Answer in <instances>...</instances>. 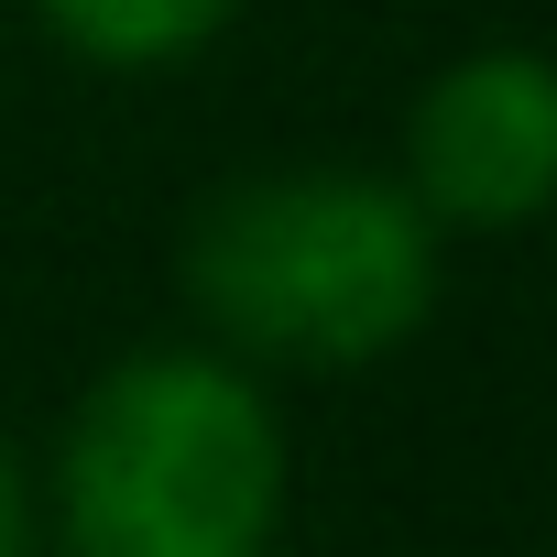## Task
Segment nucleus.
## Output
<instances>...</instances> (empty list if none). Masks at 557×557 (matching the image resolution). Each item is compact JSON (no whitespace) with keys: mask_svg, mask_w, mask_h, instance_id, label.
<instances>
[{"mask_svg":"<svg viewBox=\"0 0 557 557\" xmlns=\"http://www.w3.org/2000/svg\"><path fill=\"white\" fill-rule=\"evenodd\" d=\"M175 285L197 339L262 383H350L426 339L448 240L394 164H251L197 197Z\"/></svg>","mask_w":557,"mask_h":557,"instance_id":"obj_1","label":"nucleus"},{"mask_svg":"<svg viewBox=\"0 0 557 557\" xmlns=\"http://www.w3.org/2000/svg\"><path fill=\"white\" fill-rule=\"evenodd\" d=\"M34 470L45 557H273L296 448L273 383L186 329L99 361Z\"/></svg>","mask_w":557,"mask_h":557,"instance_id":"obj_2","label":"nucleus"},{"mask_svg":"<svg viewBox=\"0 0 557 557\" xmlns=\"http://www.w3.org/2000/svg\"><path fill=\"white\" fill-rule=\"evenodd\" d=\"M405 197L437 240H513L557 219V55L546 45H459L394 132Z\"/></svg>","mask_w":557,"mask_h":557,"instance_id":"obj_3","label":"nucleus"},{"mask_svg":"<svg viewBox=\"0 0 557 557\" xmlns=\"http://www.w3.org/2000/svg\"><path fill=\"white\" fill-rule=\"evenodd\" d=\"M23 12L88 77H175L240 23V0H23Z\"/></svg>","mask_w":557,"mask_h":557,"instance_id":"obj_4","label":"nucleus"},{"mask_svg":"<svg viewBox=\"0 0 557 557\" xmlns=\"http://www.w3.org/2000/svg\"><path fill=\"white\" fill-rule=\"evenodd\" d=\"M0 557H45V470L0 426Z\"/></svg>","mask_w":557,"mask_h":557,"instance_id":"obj_5","label":"nucleus"}]
</instances>
